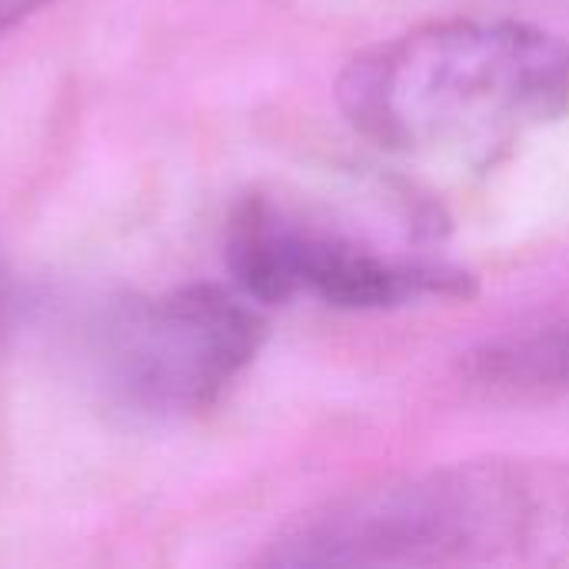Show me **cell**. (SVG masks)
I'll return each mask as SVG.
<instances>
[{
  "label": "cell",
  "instance_id": "cell-3",
  "mask_svg": "<svg viewBox=\"0 0 569 569\" xmlns=\"http://www.w3.org/2000/svg\"><path fill=\"white\" fill-rule=\"evenodd\" d=\"M267 337L250 297L217 283L110 300L83 337L90 380L130 420L167 423L210 410Z\"/></svg>",
  "mask_w": 569,
  "mask_h": 569
},
{
  "label": "cell",
  "instance_id": "cell-5",
  "mask_svg": "<svg viewBox=\"0 0 569 569\" xmlns=\"http://www.w3.org/2000/svg\"><path fill=\"white\" fill-rule=\"evenodd\" d=\"M473 387L507 400L569 397V323L513 333L470 353Z\"/></svg>",
  "mask_w": 569,
  "mask_h": 569
},
{
  "label": "cell",
  "instance_id": "cell-6",
  "mask_svg": "<svg viewBox=\"0 0 569 569\" xmlns=\"http://www.w3.org/2000/svg\"><path fill=\"white\" fill-rule=\"evenodd\" d=\"M47 3H53V0H0V40L10 37L20 23H27Z\"/></svg>",
  "mask_w": 569,
  "mask_h": 569
},
{
  "label": "cell",
  "instance_id": "cell-2",
  "mask_svg": "<svg viewBox=\"0 0 569 569\" xmlns=\"http://www.w3.org/2000/svg\"><path fill=\"white\" fill-rule=\"evenodd\" d=\"M337 103L387 150L490 153L567 117L569 43L520 20L423 23L360 50Z\"/></svg>",
  "mask_w": 569,
  "mask_h": 569
},
{
  "label": "cell",
  "instance_id": "cell-4",
  "mask_svg": "<svg viewBox=\"0 0 569 569\" xmlns=\"http://www.w3.org/2000/svg\"><path fill=\"white\" fill-rule=\"evenodd\" d=\"M227 267L253 303L313 297L330 307L380 310L423 297H467V273L377 253L267 197H247L233 210Z\"/></svg>",
  "mask_w": 569,
  "mask_h": 569
},
{
  "label": "cell",
  "instance_id": "cell-1",
  "mask_svg": "<svg viewBox=\"0 0 569 569\" xmlns=\"http://www.w3.org/2000/svg\"><path fill=\"white\" fill-rule=\"evenodd\" d=\"M273 567H560L569 463L473 457L353 493L277 537Z\"/></svg>",
  "mask_w": 569,
  "mask_h": 569
},
{
  "label": "cell",
  "instance_id": "cell-7",
  "mask_svg": "<svg viewBox=\"0 0 569 569\" xmlns=\"http://www.w3.org/2000/svg\"><path fill=\"white\" fill-rule=\"evenodd\" d=\"M20 313V293H17V280L7 270V263L0 260V333L13 323V317Z\"/></svg>",
  "mask_w": 569,
  "mask_h": 569
}]
</instances>
